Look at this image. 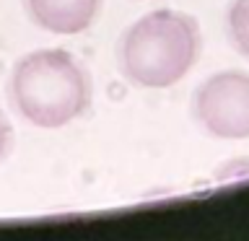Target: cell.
I'll return each instance as SVG.
<instances>
[{
  "label": "cell",
  "mask_w": 249,
  "mask_h": 241,
  "mask_svg": "<svg viewBox=\"0 0 249 241\" xmlns=\"http://www.w3.org/2000/svg\"><path fill=\"white\" fill-rule=\"evenodd\" d=\"M11 101L23 120L42 130H60L91 106V78L73 52L34 50L13 65Z\"/></svg>",
  "instance_id": "obj_1"
},
{
  "label": "cell",
  "mask_w": 249,
  "mask_h": 241,
  "mask_svg": "<svg viewBox=\"0 0 249 241\" xmlns=\"http://www.w3.org/2000/svg\"><path fill=\"white\" fill-rule=\"evenodd\" d=\"M192 114L208 135L218 140L249 138V73L218 70L192 96Z\"/></svg>",
  "instance_id": "obj_3"
},
{
  "label": "cell",
  "mask_w": 249,
  "mask_h": 241,
  "mask_svg": "<svg viewBox=\"0 0 249 241\" xmlns=\"http://www.w3.org/2000/svg\"><path fill=\"white\" fill-rule=\"evenodd\" d=\"M226 31L233 50L249 60V0H231L226 11Z\"/></svg>",
  "instance_id": "obj_5"
},
{
  "label": "cell",
  "mask_w": 249,
  "mask_h": 241,
  "mask_svg": "<svg viewBox=\"0 0 249 241\" xmlns=\"http://www.w3.org/2000/svg\"><path fill=\"white\" fill-rule=\"evenodd\" d=\"M23 8L39 29L73 36L96 21L101 0H23Z\"/></svg>",
  "instance_id": "obj_4"
},
{
  "label": "cell",
  "mask_w": 249,
  "mask_h": 241,
  "mask_svg": "<svg viewBox=\"0 0 249 241\" xmlns=\"http://www.w3.org/2000/svg\"><path fill=\"white\" fill-rule=\"evenodd\" d=\"M200 47V26L192 16L159 8L122 34L117 62L138 88H171L195 68Z\"/></svg>",
  "instance_id": "obj_2"
},
{
  "label": "cell",
  "mask_w": 249,
  "mask_h": 241,
  "mask_svg": "<svg viewBox=\"0 0 249 241\" xmlns=\"http://www.w3.org/2000/svg\"><path fill=\"white\" fill-rule=\"evenodd\" d=\"M11 143H13V127H11V122L5 120V114L0 112V163L5 161L8 151H11Z\"/></svg>",
  "instance_id": "obj_6"
}]
</instances>
